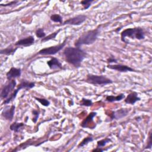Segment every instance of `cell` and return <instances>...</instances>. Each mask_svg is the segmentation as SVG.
<instances>
[{"mask_svg": "<svg viewBox=\"0 0 152 152\" xmlns=\"http://www.w3.org/2000/svg\"><path fill=\"white\" fill-rule=\"evenodd\" d=\"M65 61L75 67H80L81 62L87 57V53L78 47L68 46L63 51Z\"/></svg>", "mask_w": 152, "mask_h": 152, "instance_id": "cell-1", "label": "cell"}, {"mask_svg": "<svg viewBox=\"0 0 152 152\" xmlns=\"http://www.w3.org/2000/svg\"><path fill=\"white\" fill-rule=\"evenodd\" d=\"M100 26L97 28L88 30L83 33L75 41L74 45L75 47L80 48L83 45H90L93 44L97 39L100 33Z\"/></svg>", "mask_w": 152, "mask_h": 152, "instance_id": "cell-2", "label": "cell"}, {"mask_svg": "<svg viewBox=\"0 0 152 152\" xmlns=\"http://www.w3.org/2000/svg\"><path fill=\"white\" fill-rule=\"evenodd\" d=\"M126 37H129L132 39H136L138 40H142L145 38V32L144 30L140 27L128 28L124 30L121 33V39L124 43H126L125 40Z\"/></svg>", "mask_w": 152, "mask_h": 152, "instance_id": "cell-3", "label": "cell"}, {"mask_svg": "<svg viewBox=\"0 0 152 152\" xmlns=\"http://www.w3.org/2000/svg\"><path fill=\"white\" fill-rule=\"evenodd\" d=\"M85 81L93 85H107L112 84L113 81L103 75H95L88 74L86 76Z\"/></svg>", "mask_w": 152, "mask_h": 152, "instance_id": "cell-4", "label": "cell"}, {"mask_svg": "<svg viewBox=\"0 0 152 152\" xmlns=\"http://www.w3.org/2000/svg\"><path fill=\"white\" fill-rule=\"evenodd\" d=\"M35 86V83L34 82H30L26 80H22L20 83V84L18 86L17 88L13 91V92L11 94L10 97H8L7 99H5V100L3 102V104H7L10 103L11 102L13 101L17 95L18 91L23 88H26V89H31L33 88Z\"/></svg>", "mask_w": 152, "mask_h": 152, "instance_id": "cell-5", "label": "cell"}, {"mask_svg": "<svg viewBox=\"0 0 152 152\" xmlns=\"http://www.w3.org/2000/svg\"><path fill=\"white\" fill-rule=\"evenodd\" d=\"M67 39H68V37H66L65 39L64 40V42L62 43L59 44L58 45H55V46H50V47L42 49L41 50H40L38 52L37 55H55L58 52H59L65 46Z\"/></svg>", "mask_w": 152, "mask_h": 152, "instance_id": "cell-6", "label": "cell"}, {"mask_svg": "<svg viewBox=\"0 0 152 152\" xmlns=\"http://www.w3.org/2000/svg\"><path fill=\"white\" fill-rule=\"evenodd\" d=\"M87 18V17L83 14H80L74 17L70 18L65 20L62 25H72V26H79L83 24Z\"/></svg>", "mask_w": 152, "mask_h": 152, "instance_id": "cell-7", "label": "cell"}, {"mask_svg": "<svg viewBox=\"0 0 152 152\" xmlns=\"http://www.w3.org/2000/svg\"><path fill=\"white\" fill-rule=\"evenodd\" d=\"M17 84L16 81L13 79L9 81L8 83L4 86L1 92V97L2 99H7L10 93L13 91Z\"/></svg>", "mask_w": 152, "mask_h": 152, "instance_id": "cell-8", "label": "cell"}, {"mask_svg": "<svg viewBox=\"0 0 152 152\" xmlns=\"http://www.w3.org/2000/svg\"><path fill=\"white\" fill-rule=\"evenodd\" d=\"M129 112V109L128 108H121L115 111H112L109 114L110 121L114 119H121L126 116Z\"/></svg>", "mask_w": 152, "mask_h": 152, "instance_id": "cell-9", "label": "cell"}, {"mask_svg": "<svg viewBox=\"0 0 152 152\" xmlns=\"http://www.w3.org/2000/svg\"><path fill=\"white\" fill-rule=\"evenodd\" d=\"M15 106L12 104L11 106H6L3 109L1 112V116L5 119L11 121L14 118L15 113Z\"/></svg>", "mask_w": 152, "mask_h": 152, "instance_id": "cell-10", "label": "cell"}, {"mask_svg": "<svg viewBox=\"0 0 152 152\" xmlns=\"http://www.w3.org/2000/svg\"><path fill=\"white\" fill-rule=\"evenodd\" d=\"M107 68L115 70L121 72H137V71L132 68L131 67L123 64H113V65H107Z\"/></svg>", "mask_w": 152, "mask_h": 152, "instance_id": "cell-11", "label": "cell"}, {"mask_svg": "<svg viewBox=\"0 0 152 152\" xmlns=\"http://www.w3.org/2000/svg\"><path fill=\"white\" fill-rule=\"evenodd\" d=\"M34 37L33 36H29L25 38L18 40L15 43L14 45L16 46L27 47L33 45L34 43Z\"/></svg>", "mask_w": 152, "mask_h": 152, "instance_id": "cell-12", "label": "cell"}, {"mask_svg": "<svg viewBox=\"0 0 152 152\" xmlns=\"http://www.w3.org/2000/svg\"><path fill=\"white\" fill-rule=\"evenodd\" d=\"M21 75V69L15 67H11L10 69L7 72L6 76L8 80L10 81L12 79L18 78Z\"/></svg>", "mask_w": 152, "mask_h": 152, "instance_id": "cell-13", "label": "cell"}, {"mask_svg": "<svg viewBox=\"0 0 152 152\" xmlns=\"http://www.w3.org/2000/svg\"><path fill=\"white\" fill-rule=\"evenodd\" d=\"M138 93L135 91H132L130 93L124 100V102L126 104H134L137 102L141 100V98L138 96Z\"/></svg>", "mask_w": 152, "mask_h": 152, "instance_id": "cell-14", "label": "cell"}, {"mask_svg": "<svg viewBox=\"0 0 152 152\" xmlns=\"http://www.w3.org/2000/svg\"><path fill=\"white\" fill-rule=\"evenodd\" d=\"M47 65L49 66L50 69H63V66L61 62L58 59L55 57H52L49 61H47Z\"/></svg>", "mask_w": 152, "mask_h": 152, "instance_id": "cell-15", "label": "cell"}, {"mask_svg": "<svg viewBox=\"0 0 152 152\" xmlns=\"http://www.w3.org/2000/svg\"><path fill=\"white\" fill-rule=\"evenodd\" d=\"M97 115V113L95 112H90L88 116L82 121L80 125L83 128H88V125L93 121V118Z\"/></svg>", "mask_w": 152, "mask_h": 152, "instance_id": "cell-16", "label": "cell"}, {"mask_svg": "<svg viewBox=\"0 0 152 152\" xmlns=\"http://www.w3.org/2000/svg\"><path fill=\"white\" fill-rule=\"evenodd\" d=\"M125 98V94L124 93H121L116 96L110 95L106 96V100L108 102H119Z\"/></svg>", "mask_w": 152, "mask_h": 152, "instance_id": "cell-17", "label": "cell"}, {"mask_svg": "<svg viewBox=\"0 0 152 152\" xmlns=\"http://www.w3.org/2000/svg\"><path fill=\"white\" fill-rule=\"evenodd\" d=\"M17 49L18 48H14L11 45L5 49H1L0 50V54L5 55H12L13 54H14Z\"/></svg>", "mask_w": 152, "mask_h": 152, "instance_id": "cell-18", "label": "cell"}, {"mask_svg": "<svg viewBox=\"0 0 152 152\" xmlns=\"http://www.w3.org/2000/svg\"><path fill=\"white\" fill-rule=\"evenodd\" d=\"M24 125V124L23 122H15L11 124L10 126V129L15 132H17L19 131L20 129L22 128Z\"/></svg>", "mask_w": 152, "mask_h": 152, "instance_id": "cell-19", "label": "cell"}, {"mask_svg": "<svg viewBox=\"0 0 152 152\" xmlns=\"http://www.w3.org/2000/svg\"><path fill=\"white\" fill-rule=\"evenodd\" d=\"M61 30V29H59L57 31H55L52 33H50L49 35L45 37L43 39H41V42H47V41L52 40V39H55V38L56 37L57 34L60 32Z\"/></svg>", "mask_w": 152, "mask_h": 152, "instance_id": "cell-20", "label": "cell"}, {"mask_svg": "<svg viewBox=\"0 0 152 152\" xmlns=\"http://www.w3.org/2000/svg\"><path fill=\"white\" fill-rule=\"evenodd\" d=\"M93 141V137L92 136H88L87 137H85L81 141V142L78 144V147L80 148V147H83L86 145H87L89 142H92Z\"/></svg>", "mask_w": 152, "mask_h": 152, "instance_id": "cell-21", "label": "cell"}, {"mask_svg": "<svg viewBox=\"0 0 152 152\" xmlns=\"http://www.w3.org/2000/svg\"><path fill=\"white\" fill-rule=\"evenodd\" d=\"M50 19L55 22V23H62V17L58 14H54L50 15Z\"/></svg>", "mask_w": 152, "mask_h": 152, "instance_id": "cell-22", "label": "cell"}, {"mask_svg": "<svg viewBox=\"0 0 152 152\" xmlns=\"http://www.w3.org/2000/svg\"><path fill=\"white\" fill-rule=\"evenodd\" d=\"M109 142H111V140H110V138H106L102 139L101 140H99L97 142V147L102 148L103 147L105 146Z\"/></svg>", "mask_w": 152, "mask_h": 152, "instance_id": "cell-23", "label": "cell"}, {"mask_svg": "<svg viewBox=\"0 0 152 152\" xmlns=\"http://www.w3.org/2000/svg\"><path fill=\"white\" fill-rule=\"evenodd\" d=\"M92 104H93L92 100L90 99H86V98H82L80 103V105L86 106V107L91 106Z\"/></svg>", "mask_w": 152, "mask_h": 152, "instance_id": "cell-24", "label": "cell"}, {"mask_svg": "<svg viewBox=\"0 0 152 152\" xmlns=\"http://www.w3.org/2000/svg\"><path fill=\"white\" fill-rule=\"evenodd\" d=\"M34 98L37 101L39 102L42 105L44 106H49L50 104V102L44 98H40V97H34Z\"/></svg>", "mask_w": 152, "mask_h": 152, "instance_id": "cell-25", "label": "cell"}, {"mask_svg": "<svg viewBox=\"0 0 152 152\" xmlns=\"http://www.w3.org/2000/svg\"><path fill=\"white\" fill-rule=\"evenodd\" d=\"M92 2H93V0H84L81 1V4L83 6L84 10H87L91 5Z\"/></svg>", "mask_w": 152, "mask_h": 152, "instance_id": "cell-26", "label": "cell"}, {"mask_svg": "<svg viewBox=\"0 0 152 152\" xmlns=\"http://www.w3.org/2000/svg\"><path fill=\"white\" fill-rule=\"evenodd\" d=\"M36 36L38 37V38H44L45 37H46V33L44 31V30L42 28H38L36 32H35Z\"/></svg>", "mask_w": 152, "mask_h": 152, "instance_id": "cell-27", "label": "cell"}, {"mask_svg": "<svg viewBox=\"0 0 152 152\" xmlns=\"http://www.w3.org/2000/svg\"><path fill=\"white\" fill-rule=\"evenodd\" d=\"M32 113H33V122L34 123H36L37 121V119L39 116V112H38L37 110H33L32 111Z\"/></svg>", "mask_w": 152, "mask_h": 152, "instance_id": "cell-28", "label": "cell"}, {"mask_svg": "<svg viewBox=\"0 0 152 152\" xmlns=\"http://www.w3.org/2000/svg\"><path fill=\"white\" fill-rule=\"evenodd\" d=\"M152 146V142H151V131L149 132V135H148V141L147 145L145 147V149H151Z\"/></svg>", "mask_w": 152, "mask_h": 152, "instance_id": "cell-29", "label": "cell"}, {"mask_svg": "<svg viewBox=\"0 0 152 152\" xmlns=\"http://www.w3.org/2000/svg\"><path fill=\"white\" fill-rule=\"evenodd\" d=\"M18 3H20V2L18 1H11L10 2H8L7 4H1L0 5H1V7H9V6H12V5H16Z\"/></svg>", "mask_w": 152, "mask_h": 152, "instance_id": "cell-30", "label": "cell"}, {"mask_svg": "<svg viewBox=\"0 0 152 152\" xmlns=\"http://www.w3.org/2000/svg\"><path fill=\"white\" fill-rule=\"evenodd\" d=\"M107 62H109V63H113V62L117 63L118 62H117V60L115 58L110 57L109 59H107Z\"/></svg>", "mask_w": 152, "mask_h": 152, "instance_id": "cell-31", "label": "cell"}, {"mask_svg": "<svg viewBox=\"0 0 152 152\" xmlns=\"http://www.w3.org/2000/svg\"><path fill=\"white\" fill-rule=\"evenodd\" d=\"M103 151H104V150L101 148L100 147H97L96 148H94L92 150V151H101V152H102Z\"/></svg>", "mask_w": 152, "mask_h": 152, "instance_id": "cell-32", "label": "cell"}]
</instances>
